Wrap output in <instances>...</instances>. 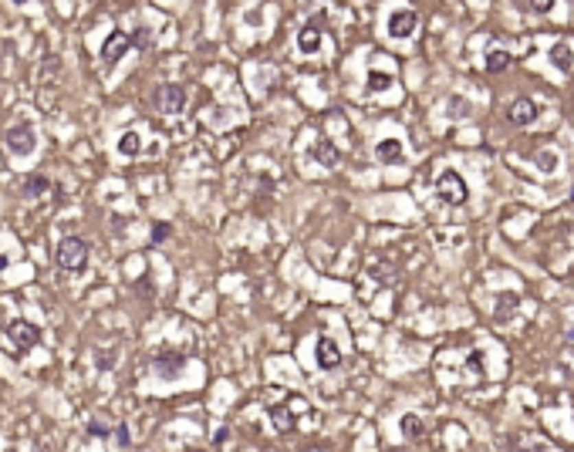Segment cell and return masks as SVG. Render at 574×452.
Returning <instances> with one entry per match:
<instances>
[{"label":"cell","instance_id":"4fadbf2b","mask_svg":"<svg viewBox=\"0 0 574 452\" xmlns=\"http://www.w3.org/2000/svg\"><path fill=\"white\" fill-rule=\"evenodd\" d=\"M139 149H142L139 132H125L122 139H119V152H122V156H139Z\"/></svg>","mask_w":574,"mask_h":452},{"label":"cell","instance_id":"277c9868","mask_svg":"<svg viewBox=\"0 0 574 452\" xmlns=\"http://www.w3.org/2000/svg\"><path fill=\"white\" fill-rule=\"evenodd\" d=\"M152 102H156V108L163 115H179L186 108V91L179 84H159L156 95H152Z\"/></svg>","mask_w":574,"mask_h":452},{"label":"cell","instance_id":"30bf717a","mask_svg":"<svg viewBox=\"0 0 574 452\" xmlns=\"http://www.w3.org/2000/svg\"><path fill=\"white\" fill-rule=\"evenodd\" d=\"M338 361H341L338 348L331 344L328 337H321V341H318V365H321V368H338Z\"/></svg>","mask_w":574,"mask_h":452},{"label":"cell","instance_id":"603a6c76","mask_svg":"<svg viewBox=\"0 0 574 452\" xmlns=\"http://www.w3.org/2000/svg\"><path fill=\"white\" fill-rule=\"evenodd\" d=\"M165 237H169V226H165V223H159V226L152 230V240L159 243V240H165Z\"/></svg>","mask_w":574,"mask_h":452},{"label":"cell","instance_id":"7a4b0ae2","mask_svg":"<svg viewBox=\"0 0 574 452\" xmlns=\"http://www.w3.org/2000/svg\"><path fill=\"white\" fill-rule=\"evenodd\" d=\"M3 145H7V152H10V156L24 159V156H31V152L38 149V135H34V128H31L27 122L10 125V128H7V135H3Z\"/></svg>","mask_w":574,"mask_h":452},{"label":"cell","instance_id":"3957f363","mask_svg":"<svg viewBox=\"0 0 574 452\" xmlns=\"http://www.w3.org/2000/svg\"><path fill=\"white\" fill-rule=\"evenodd\" d=\"M436 193H439V200H443V203H450V206H463V203H466V196H470V193H466L463 176H459V172H452V169L439 176Z\"/></svg>","mask_w":574,"mask_h":452},{"label":"cell","instance_id":"5b68a950","mask_svg":"<svg viewBox=\"0 0 574 452\" xmlns=\"http://www.w3.org/2000/svg\"><path fill=\"white\" fill-rule=\"evenodd\" d=\"M7 341H10L17 351H31V348L41 341V328L31 324V321H10V324H7Z\"/></svg>","mask_w":574,"mask_h":452},{"label":"cell","instance_id":"cb8c5ba5","mask_svg":"<svg viewBox=\"0 0 574 452\" xmlns=\"http://www.w3.org/2000/svg\"><path fill=\"white\" fill-rule=\"evenodd\" d=\"M385 84H389L385 75H371V88H375V91H378V88H385Z\"/></svg>","mask_w":574,"mask_h":452},{"label":"cell","instance_id":"e0dca14e","mask_svg":"<svg viewBox=\"0 0 574 452\" xmlns=\"http://www.w3.org/2000/svg\"><path fill=\"white\" fill-rule=\"evenodd\" d=\"M318 41H321V38H318V31H304V34L297 38L301 51H314V47H318Z\"/></svg>","mask_w":574,"mask_h":452},{"label":"cell","instance_id":"2e32d148","mask_svg":"<svg viewBox=\"0 0 574 452\" xmlns=\"http://www.w3.org/2000/svg\"><path fill=\"white\" fill-rule=\"evenodd\" d=\"M554 64H558L561 71H571L574 68V58H571V47H568V44H558V47H554Z\"/></svg>","mask_w":574,"mask_h":452},{"label":"cell","instance_id":"52a82bcc","mask_svg":"<svg viewBox=\"0 0 574 452\" xmlns=\"http://www.w3.org/2000/svg\"><path fill=\"white\" fill-rule=\"evenodd\" d=\"M415 24H419L415 10H395V14L389 17V34H392L395 41H402V38H412Z\"/></svg>","mask_w":574,"mask_h":452},{"label":"cell","instance_id":"8992f818","mask_svg":"<svg viewBox=\"0 0 574 452\" xmlns=\"http://www.w3.org/2000/svg\"><path fill=\"white\" fill-rule=\"evenodd\" d=\"M132 34H125V31H112L108 38H105V44H102V61L112 68V64H119L125 58V51L132 47Z\"/></svg>","mask_w":574,"mask_h":452},{"label":"cell","instance_id":"7c38bea8","mask_svg":"<svg viewBox=\"0 0 574 452\" xmlns=\"http://www.w3.org/2000/svg\"><path fill=\"white\" fill-rule=\"evenodd\" d=\"M375 156H378L382 163H392V159H399V156H402V145H399V139H385V142H378V145H375Z\"/></svg>","mask_w":574,"mask_h":452},{"label":"cell","instance_id":"d6986e66","mask_svg":"<svg viewBox=\"0 0 574 452\" xmlns=\"http://www.w3.org/2000/svg\"><path fill=\"white\" fill-rule=\"evenodd\" d=\"M108 432H112V429H108L105 422H98V418H95V422H88V436H91V439H105Z\"/></svg>","mask_w":574,"mask_h":452},{"label":"cell","instance_id":"ffe728a7","mask_svg":"<svg viewBox=\"0 0 574 452\" xmlns=\"http://www.w3.org/2000/svg\"><path fill=\"white\" fill-rule=\"evenodd\" d=\"M115 446L128 449L132 446V436H128V425H115Z\"/></svg>","mask_w":574,"mask_h":452},{"label":"cell","instance_id":"7402d4cb","mask_svg":"<svg viewBox=\"0 0 574 452\" xmlns=\"http://www.w3.org/2000/svg\"><path fill=\"white\" fill-rule=\"evenodd\" d=\"M537 165H540L544 172H554V152H540V156H537Z\"/></svg>","mask_w":574,"mask_h":452},{"label":"cell","instance_id":"44dd1931","mask_svg":"<svg viewBox=\"0 0 574 452\" xmlns=\"http://www.w3.org/2000/svg\"><path fill=\"white\" fill-rule=\"evenodd\" d=\"M271 418H274V422H277V429H290V418H287V412L284 409H277V405H274V409H271Z\"/></svg>","mask_w":574,"mask_h":452},{"label":"cell","instance_id":"9a60e30c","mask_svg":"<svg viewBox=\"0 0 574 452\" xmlns=\"http://www.w3.org/2000/svg\"><path fill=\"white\" fill-rule=\"evenodd\" d=\"M314 156H318V163L321 165H338V149H334V145H331V142H321V145H318V149H314Z\"/></svg>","mask_w":574,"mask_h":452},{"label":"cell","instance_id":"ba28073f","mask_svg":"<svg viewBox=\"0 0 574 452\" xmlns=\"http://www.w3.org/2000/svg\"><path fill=\"white\" fill-rule=\"evenodd\" d=\"M507 119H510L514 125H531L533 119H537V105H533L531 98H517V102H510Z\"/></svg>","mask_w":574,"mask_h":452},{"label":"cell","instance_id":"484cf974","mask_svg":"<svg viewBox=\"0 0 574 452\" xmlns=\"http://www.w3.org/2000/svg\"><path fill=\"white\" fill-rule=\"evenodd\" d=\"M3 267H7V257H0V270H3Z\"/></svg>","mask_w":574,"mask_h":452},{"label":"cell","instance_id":"ac0fdd59","mask_svg":"<svg viewBox=\"0 0 574 452\" xmlns=\"http://www.w3.org/2000/svg\"><path fill=\"white\" fill-rule=\"evenodd\" d=\"M402 429H406V436H409V439H415V436L422 432V422H419L415 415H406V418H402Z\"/></svg>","mask_w":574,"mask_h":452},{"label":"cell","instance_id":"6da1fadb","mask_svg":"<svg viewBox=\"0 0 574 452\" xmlns=\"http://www.w3.org/2000/svg\"><path fill=\"white\" fill-rule=\"evenodd\" d=\"M54 260H58L61 270L78 274V270H84V263H88V243H84L82 237H65V240L58 243V250H54Z\"/></svg>","mask_w":574,"mask_h":452},{"label":"cell","instance_id":"5bb4252c","mask_svg":"<svg viewBox=\"0 0 574 452\" xmlns=\"http://www.w3.org/2000/svg\"><path fill=\"white\" fill-rule=\"evenodd\" d=\"M510 68V54L507 51H493L490 58H487V71L490 75H500V71H507Z\"/></svg>","mask_w":574,"mask_h":452},{"label":"cell","instance_id":"8fae6325","mask_svg":"<svg viewBox=\"0 0 574 452\" xmlns=\"http://www.w3.org/2000/svg\"><path fill=\"white\" fill-rule=\"evenodd\" d=\"M152 368L159 371L163 378H172L176 371L183 368V355H159V358L152 361Z\"/></svg>","mask_w":574,"mask_h":452},{"label":"cell","instance_id":"9c48e42d","mask_svg":"<svg viewBox=\"0 0 574 452\" xmlns=\"http://www.w3.org/2000/svg\"><path fill=\"white\" fill-rule=\"evenodd\" d=\"M47 189H51V179L44 172H31L21 186V196L24 200H41V196H47Z\"/></svg>","mask_w":574,"mask_h":452},{"label":"cell","instance_id":"d4e9b609","mask_svg":"<svg viewBox=\"0 0 574 452\" xmlns=\"http://www.w3.org/2000/svg\"><path fill=\"white\" fill-rule=\"evenodd\" d=\"M554 0H533V10H551Z\"/></svg>","mask_w":574,"mask_h":452}]
</instances>
